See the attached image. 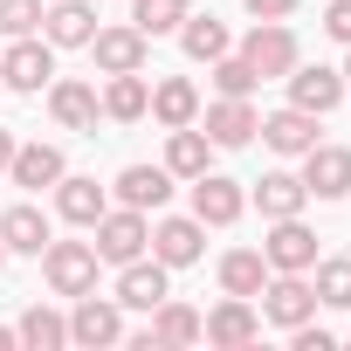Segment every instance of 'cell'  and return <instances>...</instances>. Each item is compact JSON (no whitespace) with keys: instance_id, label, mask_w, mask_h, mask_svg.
I'll return each mask as SVG.
<instances>
[{"instance_id":"4dcf8cb0","label":"cell","mask_w":351,"mask_h":351,"mask_svg":"<svg viewBox=\"0 0 351 351\" xmlns=\"http://www.w3.org/2000/svg\"><path fill=\"white\" fill-rule=\"evenodd\" d=\"M14 337H21L28 351H56V344H69V324H62L56 310H42V303H35V310L14 324Z\"/></svg>"},{"instance_id":"ba28073f","label":"cell","mask_w":351,"mask_h":351,"mask_svg":"<svg viewBox=\"0 0 351 351\" xmlns=\"http://www.w3.org/2000/svg\"><path fill=\"white\" fill-rule=\"evenodd\" d=\"M241 186L234 180H221V172H200V180H193V221L200 228H228V221H241Z\"/></svg>"},{"instance_id":"e0dca14e","label":"cell","mask_w":351,"mask_h":351,"mask_svg":"<svg viewBox=\"0 0 351 351\" xmlns=\"http://www.w3.org/2000/svg\"><path fill=\"white\" fill-rule=\"evenodd\" d=\"M117 330H124L117 303H97V296L83 289V303H76V317H69V344H117Z\"/></svg>"},{"instance_id":"d590c367","label":"cell","mask_w":351,"mask_h":351,"mask_svg":"<svg viewBox=\"0 0 351 351\" xmlns=\"http://www.w3.org/2000/svg\"><path fill=\"white\" fill-rule=\"evenodd\" d=\"M289 337H296V351H330V344H337V337H330V330H317L310 317H303V324H296Z\"/></svg>"},{"instance_id":"2e32d148","label":"cell","mask_w":351,"mask_h":351,"mask_svg":"<svg viewBox=\"0 0 351 351\" xmlns=\"http://www.w3.org/2000/svg\"><path fill=\"white\" fill-rule=\"evenodd\" d=\"M117 200L138 207V214H145V207H165V200H172V172H165V165H124V172H117Z\"/></svg>"},{"instance_id":"60d3db41","label":"cell","mask_w":351,"mask_h":351,"mask_svg":"<svg viewBox=\"0 0 351 351\" xmlns=\"http://www.w3.org/2000/svg\"><path fill=\"white\" fill-rule=\"evenodd\" d=\"M344 76H351V62H344Z\"/></svg>"},{"instance_id":"836d02e7","label":"cell","mask_w":351,"mask_h":351,"mask_svg":"<svg viewBox=\"0 0 351 351\" xmlns=\"http://www.w3.org/2000/svg\"><path fill=\"white\" fill-rule=\"evenodd\" d=\"M42 28V0H0V35H35Z\"/></svg>"},{"instance_id":"ffe728a7","label":"cell","mask_w":351,"mask_h":351,"mask_svg":"<svg viewBox=\"0 0 351 351\" xmlns=\"http://www.w3.org/2000/svg\"><path fill=\"white\" fill-rule=\"evenodd\" d=\"M152 117H158L165 131H180V124H193V117H200V90H193L186 76H165V83L152 90Z\"/></svg>"},{"instance_id":"d6a6232c","label":"cell","mask_w":351,"mask_h":351,"mask_svg":"<svg viewBox=\"0 0 351 351\" xmlns=\"http://www.w3.org/2000/svg\"><path fill=\"white\" fill-rule=\"evenodd\" d=\"M317 303L351 310V255H337V262H324V269H317Z\"/></svg>"},{"instance_id":"7a4b0ae2","label":"cell","mask_w":351,"mask_h":351,"mask_svg":"<svg viewBox=\"0 0 351 351\" xmlns=\"http://www.w3.org/2000/svg\"><path fill=\"white\" fill-rule=\"evenodd\" d=\"M42 269H49V289L56 296H83L97 282V248L90 241H49L42 248Z\"/></svg>"},{"instance_id":"5bb4252c","label":"cell","mask_w":351,"mask_h":351,"mask_svg":"<svg viewBox=\"0 0 351 351\" xmlns=\"http://www.w3.org/2000/svg\"><path fill=\"white\" fill-rule=\"evenodd\" d=\"M56 234H49V214L42 207H8L0 214V248L8 255H42Z\"/></svg>"},{"instance_id":"e575fe53","label":"cell","mask_w":351,"mask_h":351,"mask_svg":"<svg viewBox=\"0 0 351 351\" xmlns=\"http://www.w3.org/2000/svg\"><path fill=\"white\" fill-rule=\"evenodd\" d=\"M324 35L351 42V0H330V8H324Z\"/></svg>"},{"instance_id":"4fadbf2b","label":"cell","mask_w":351,"mask_h":351,"mask_svg":"<svg viewBox=\"0 0 351 351\" xmlns=\"http://www.w3.org/2000/svg\"><path fill=\"white\" fill-rule=\"evenodd\" d=\"M255 330H262V317L248 310V296H228L214 317H200V337H207V344H228V351H234V344H255Z\"/></svg>"},{"instance_id":"f1b7e54d","label":"cell","mask_w":351,"mask_h":351,"mask_svg":"<svg viewBox=\"0 0 351 351\" xmlns=\"http://www.w3.org/2000/svg\"><path fill=\"white\" fill-rule=\"evenodd\" d=\"M180 49H186L193 62H214V56H228V28H221L214 14H186V21H180Z\"/></svg>"},{"instance_id":"f546056e","label":"cell","mask_w":351,"mask_h":351,"mask_svg":"<svg viewBox=\"0 0 351 351\" xmlns=\"http://www.w3.org/2000/svg\"><path fill=\"white\" fill-rule=\"evenodd\" d=\"M186 14H193L186 0H131V28H138V35H172Z\"/></svg>"},{"instance_id":"83f0119b","label":"cell","mask_w":351,"mask_h":351,"mask_svg":"<svg viewBox=\"0 0 351 351\" xmlns=\"http://www.w3.org/2000/svg\"><path fill=\"white\" fill-rule=\"evenodd\" d=\"M262 282H269V262H262L255 248L221 255V289H228V296H262Z\"/></svg>"},{"instance_id":"484cf974","label":"cell","mask_w":351,"mask_h":351,"mask_svg":"<svg viewBox=\"0 0 351 351\" xmlns=\"http://www.w3.org/2000/svg\"><path fill=\"white\" fill-rule=\"evenodd\" d=\"M207 152H214V138H207V131H193V124H180V131H172V145H165V172H180V180H200V172H207Z\"/></svg>"},{"instance_id":"ab89813d","label":"cell","mask_w":351,"mask_h":351,"mask_svg":"<svg viewBox=\"0 0 351 351\" xmlns=\"http://www.w3.org/2000/svg\"><path fill=\"white\" fill-rule=\"evenodd\" d=\"M0 262H8V248H0Z\"/></svg>"},{"instance_id":"9c48e42d","label":"cell","mask_w":351,"mask_h":351,"mask_svg":"<svg viewBox=\"0 0 351 351\" xmlns=\"http://www.w3.org/2000/svg\"><path fill=\"white\" fill-rule=\"evenodd\" d=\"M42 35H49V49H90L97 14L83 8V0H49L42 8Z\"/></svg>"},{"instance_id":"3957f363","label":"cell","mask_w":351,"mask_h":351,"mask_svg":"<svg viewBox=\"0 0 351 351\" xmlns=\"http://www.w3.org/2000/svg\"><path fill=\"white\" fill-rule=\"evenodd\" d=\"M49 76H56V56H49V42H35V35H14V49L0 56V83H8V90H21V97H35Z\"/></svg>"},{"instance_id":"8992f818","label":"cell","mask_w":351,"mask_h":351,"mask_svg":"<svg viewBox=\"0 0 351 351\" xmlns=\"http://www.w3.org/2000/svg\"><path fill=\"white\" fill-rule=\"evenodd\" d=\"M241 56L255 62V76H289L296 69V35L282 21H255V35L241 42Z\"/></svg>"},{"instance_id":"603a6c76","label":"cell","mask_w":351,"mask_h":351,"mask_svg":"<svg viewBox=\"0 0 351 351\" xmlns=\"http://www.w3.org/2000/svg\"><path fill=\"white\" fill-rule=\"evenodd\" d=\"M49 110L62 131H97V90L90 83H56L49 90Z\"/></svg>"},{"instance_id":"1f68e13d","label":"cell","mask_w":351,"mask_h":351,"mask_svg":"<svg viewBox=\"0 0 351 351\" xmlns=\"http://www.w3.org/2000/svg\"><path fill=\"white\" fill-rule=\"evenodd\" d=\"M255 83H262V76H255L248 56H214V90H221V97H248Z\"/></svg>"},{"instance_id":"6da1fadb","label":"cell","mask_w":351,"mask_h":351,"mask_svg":"<svg viewBox=\"0 0 351 351\" xmlns=\"http://www.w3.org/2000/svg\"><path fill=\"white\" fill-rule=\"evenodd\" d=\"M145 241H152V228H145V214H138V207H124V214H110V207H104V221H97V241H90V248H97V262H117V269H124V262H138V255H145Z\"/></svg>"},{"instance_id":"7402d4cb","label":"cell","mask_w":351,"mask_h":351,"mask_svg":"<svg viewBox=\"0 0 351 351\" xmlns=\"http://www.w3.org/2000/svg\"><path fill=\"white\" fill-rule=\"evenodd\" d=\"M152 255H158L165 269L200 262V221H158V228H152Z\"/></svg>"},{"instance_id":"d6986e66","label":"cell","mask_w":351,"mask_h":351,"mask_svg":"<svg viewBox=\"0 0 351 351\" xmlns=\"http://www.w3.org/2000/svg\"><path fill=\"white\" fill-rule=\"evenodd\" d=\"M255 124H262V117L248 110V97H221V104L207 110V138H214V145H228V152H234V145H248V138H255Z\"/></svg>"},{"instance_id":"30bf717a","label":"cell","mask_w":351,"mask_h":351,"mask_svg":"<svg viewBox=\"0 0 351 351\" xmlns=\"http://www.w3.org/2000/svg\"><path fill=\"white\" fill-rule=\"evenodd\" d=\"M90 49H97V69H104V76H124V69H145L152 35H138V28H97Z\"/></svg>"},{"instance_id":"44dd1931","label":"cell","mask_w":351,"mask_h":351,"mask_svg":"<svg viewBox=\"0 0 351 351\" xmlns=\"http://www.w3.org/2000/svg\"><path fill=\"white\" fill-rule=\"evenodd\" d=\"M14 186H28V193H42V186H56L62 180V152L56 145H14Z\"/></svg>"},{"instance_id":"4316f807","label":"cell","mask_w":351,"mask_h":351,"mask_svg":"<svg viewBox=\"0 0 351 351\" xmlns=\"http://www.w3.org/2000/svg\"><path fill=\"white\" fill-rule=\"evenodd\" d=\"M200 337V310H186V303H158L152 310V330H145V344H193Z\"/></svg>"},{"instance_id":"ac0fdd59","label":"cell","mask_w":351,"mask_h":351,"mask_svg":"<svg viewBox=\"0 0 351 351\" xmlns=\"http://www.w3.org/2000/svg\"><path fill=\"white\" fill-rule=\"evenodd\" d=\"M56 214L76 221V228H97V221H104V186H97V180H69V172H62V180H56Z\"/></svg>"},{"instance_id":"74e56055","label":"cell","mask_w":351,"mask_h":351,"mask_svg":"<svg viewBox=\"0 0 351 351\" xmlns=\"http://www.w3.org/2000/svg\"><path fill=\"white\" fill-rule=\"evenodd\" d=\"M0 165H14V131L0 124Z\"/></svg>"},{"instance_id":"d4e9b609","label":"cell","mask_w":351,"mask_h":351,"mask_svg":"<svg viewBox=\"0 0 351 351\" xmlns=\"http://www.w3.org/2000/svg\"><path fill=\"white\" fill-rule=\"evenodd\" d=\"M145 110H152V90H145V76H138V69L110 76V90H104V117H117V124H138Z\"/></svg>"},{"instance_id":"f35d334b","label":"cell","mask_w":351,"mask_h":351,"mask_svg":"<svg viewBox=\"0 0 351 351\" xmlns=\"http://www.w3.org/2000/svg\"><path fill=\"white\" fill-rule=\"evenodd\" d=\"M14 344H21V337H14V330H0V351H14Z\"/></svg>"},{"instance_id":"8d00e7d4","label":"cell","mask_w":351,"mask_h":351,"mask_svg":"<svg viewBox=\"0 0 351 351\" xmlns=\"http://www.w3.org/2000/svg\"><path fill=\"white\" fill-rule=\"evenodd\" d=\"M289 8H296V0H248V14H255V21H282Z\"/></svg>"},{"instance_id":"9a60e30c","label":"cell","mask_w":351,"mask_h":351,"mask_svg":"<svg viewBox=\"0 0 351 351\" xmlns=\"http://www.w3.org/2000/svg\"><path fill=\"white\" fill-rule=\"evenodd\" d=\"M255 131L269 138V152H289V158H303V152L317 145V117H310V110H296V104H289V110H276V117H262Z\"/></svg>"},{"instance_id":"5b68a950","label":"cell","mask_w":351,"mask_h":351,"mask_svg":"<svg viewBox=\"0 0 351 351\" xmlns=\"http://www.w3.org/2000/svg\"><path fill=\"white\" fill-rule=\"evenodd\" d=\"M303 186L317 200H344L351 193V152L344 145H310L303 152Z\"/></svg>"},{"instance_id":"52a82bcc","label":"cell","mask_w":351,"mask_h":351,"mask_svg":"<svg viewBox=\"0 0 351 351\" xmlns=\"http://www.w3.org/2000/svg\"><path fill=\"white\" fill-rule=\"evenodd\" d=\"M262 317H269V324H282V330H296L303 317H317V289H310L303 276H289V269H282V276L262 289Z\"/></svg>"},{"instance_id":"277c9868","label":"cell","mask_w":351,"mask_h":351,"mask_svg":"<svg viewBox=\"0 0 351 351\" xmlns=\"http://www.w3.org/2000/svg\"><path fill=\"white\" fill-rule=\"evenodd\" d=\"M262 262H269V269H289V276H303V269H317V234H310L296 214H282V221H276V234L262 241Z\"/></svg>"},{"instance_id":"cb8c5ba5","label":"cell","mask_w":351,"mask_h":351,"mask_svg":"<svg viewBox=\"0 0 351 351\" xmlns=\"http://www.w3.org/2000/svg\"><path fill=\"white\" fill-rule=\"evenodd\" d=\"M303 200H310V186L296 180V172H262V186H255V207H262L269 221H282V214H303Z\"/></svg>"},{"instance_id":"7c38bea8","label":"cell","mask_w":351,"mask_h":351,"mask_svg":"<svg viewBox=\"0 0 351 351\" xmlns=\"http://www.w3.org/2000/svg\"><path fill=\"white\" fill-rule=\"evenodd\" d=\"M172 289H165V262L152 255V262H124V276H117V303L124 310H158Z\"/></svg>"},{"instance_id":"8fae6325","label":"cell","mask_w":351,"mask_h":351,"mask_svg":"<svg viewBox=\"0 0 351 351\" xmlns=\"http://www.w3.org/2000/svg\"><path fill=\"white\" fill-rule=\"evenodd\" d=\"M337 97H344V76L337 69H289V104L296 110H310V117H324V110H337Z\"/></svg>"}]
</instances>
